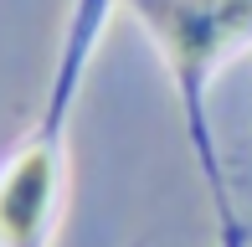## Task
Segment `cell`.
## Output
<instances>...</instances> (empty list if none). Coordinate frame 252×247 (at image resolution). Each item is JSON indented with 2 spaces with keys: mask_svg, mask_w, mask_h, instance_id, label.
Instances as JSON below:
<instances>
[{
  "mask_svg": "<svg viewBox=\"0 0 252 247\" xmlns=\"http://www.w3.org/2000/svg\"><path fill=\"white\" fill-rule=\"evenodd\" d=\"M124 5L155 31L186 93L201 88L206 67L226 47L252 36V0H124Z\"/></svg>",
  "mask_w": 252,
  "mask_h": 247,
  "instance_id": "cell-1",
  "label": "cell"
},
{
  "mask_svg": "<svg viewBox=\"0 0 252 247\" xmlns=\"http://www.w3.org/2000/svg\"><path fill=\"white\" fill-rule=\"evenodd\" d=\"M57 201V144L31 139L0 175V247H36Z\"/></svg>",
  "mask_w": 252,
  "mask_h": 247,
  "instance_id": "cell-2",
  "label": "cell"
}]
</instances>
